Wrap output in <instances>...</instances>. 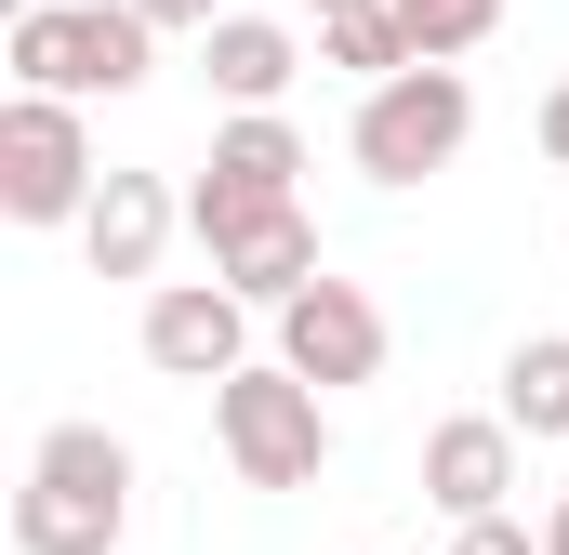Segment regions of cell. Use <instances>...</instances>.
Returning a JSON list of instances; mask_svg holds the SVG:
<instances>
[{"instance_id": "6da1fadb", "label": "cell", "mask_w": 569, "mask_h": 555, "mask_svg": "<svg viewBox=\"0 0 569 555\" xmlns=\"http://www.w3.org/2000/svg\"><path fill=\"white\" fill-rule=\"evenodd\" d=\"M0 67L13 93H146L159 80V13L146 0H27L0 13Z\"/></svg>"}, {"instance_id": "7a4b0ae2", "label": "cell", "mask_w": 569, "mask_h": 555, "mask_svg": "<svg viewBox=\"0 0 569 555\" xmlns=\"http://www.w3.org/2000/svg\"><path fill=\"white\" fill-rule=\"evenodd\" d=\"M120 529H133V436L53 423L13 490V555H120Z\"/></svg>"}, {"instance_id": "3957f363", "label": "cell", "mask_w": 569, "mask_h": 555, "mask_svg": "<svg viewBox=\"0 0 569 555\" xmlns=\"http://www.w3.org/2000/svg\"><path fill=\"white\" fill-rule=\"evenodd\" d=\"M212 450L239 463V490H318L331 476V384H305L291 357H239L212 384Z\"/></svg>"}, {"instance_id": "277c9868", "label": "cell", "mask_w": 569, "mask_h": 555, "mask_svg": "<svg viewBox=\"0 0 569 555\" xmlns=\"http://www.w3.org/2000/svg\"><path fill=\"white\" fill-rule=\"evenodd\" d=\"M463 145H477V80H463L450 53L398 67V80H371L358 120H345V159H358L371 185H437Z\"/></svg>"}, {"instance_id": "5b68a950", "label": "cell", "mask_w": 569, "mask_h": 555, "mask_svg": "<svg viewBox=\"0 0 569 555\" xmlns=\"http://www.w3.org/2000/svg\"><path fill=\"white\" fill-rule=\"evenodd\" d=\"M93 185H107V159H93L80 93H13L0 107V212L13 225H80Z\"/></svg>"}, {"instance_id": "8992f818", "label": "cell", "mask_w": 569, "mask_h": 555, "mask_svg": "<svg viewBox=\"0 0 569 555\" xmlns=\"http://www.w3.org/2000/svg\"><path fill=\"white\" fill-rule=\"evenodd\" d=\"M252 291L239 278H159L146 291V317H133V344H146V371L159 384H226L239 357H252Z\"/></svg>"}, {"instance_id": "52a82bcc", "label": "cell", "mask_w": 569, "mask_h": 555, "mask_svg": "<svg viewBox=\"0 0 569 555\" xmlns=\"http://www.w3.org/2000/svg\"><path fill=\"white\" fill-rule=\"evenodd\" d=\"M291 172H305V133H291L279 107H226V120H212V159H199V185H186V225H199V252H212L239 212L291 199Z\"/></svg>"}, {"instance_id": "ba28073f", "label": "cell", "mask_w": 569, "mask_h": 555, "mask_svg": "<svg viewBox=\"0 0 569 555\" xmlns=\"http://www.w3.org/2000/svg\"><path fill=\"white\" fill-rule=\"evenodd\" d=\"M279 357L305 371V384H331V397H345V384H385L398 331H385V304H371L358 278H331V265H318V278L279 304Z\"/></svg>"}, {"instance_id": "9c48e42d", "label": "cell", "mask_w": 569, "mask_h": 555, "mask_svg": "<svg viewBox=\"0 0 569 555\" xmlns=\"http://www.w3.org/2000/svg\"><path fill=\"white\" fill-rule=\"evenodd\" d=\"M425 503L463 529V516H503L517 503V423L503 411H450L425 423Z\"/></svg>"}, {"instance_id": "30bf717a", "label": "cell", "mask_w": 569, "mask_h": 555, "mask_svg": "<svg viewBox=\"0 0 569 555\" xmlns=\"http://www.w3.org/2000/svg\"><path fill=\"white\" fill-rule=\"evenodd\" d=\"M172 225H186V199H172L159 172H120V159H107V185H93V212H80V252H93V278H159Z\"/></svg>"}, {"instance_id": "8fae6325", "label": "cell", "mask_w": 569, "mask_h": 555, "mask_svg": "<svg viewBox=\"0 0 569 555\" xmlns=\"http://www.w3.org/2000/svg\"><path fill=\"white\" fill-rule=\"evenodd\" d=\"M212 278H239V291L279 317L291 291L318 278V225H305V199H266V212H239V225L212 239Z\"/></svg>"}, {"instance_id": "7c38bea8", "label": "cell", "mask_w": 569, "mask_h": 555, "mask_svg": "<svg viewBox=\"0 0 569 555\" xmlns=\"http://www.w3.org/2000/svg\"><path fill=\"white\" fill-rule=\"evenodd\" d=\"M199 80H212L226 107H279L291 80H305V40H291L279 13H212V27H199Z\"/></svg>"}, {"instance_id": "4fadbf2b", "label": "cell", "mask_w": 569, "mask_h": 555, "mask_svg": "<svg viewBox=\"0 0 569 555\" xmlns=\"http://www.w3.org/2000/svg\"><path fill=\"white\" fill-rule=\"evenodd\" d=\"M318 67H345V80L371 93V80H398V67H425V40L398 27V0H358V13H318Z\"/></svg>"}, {"instance_id": "5bb4252c", "label": "cell", "mask_w": 569, "mask_h": 555, "mask_svg": "<svg viewBox=\"0 0 569 555\" xmlns=\"http://www.w3.org/2000/svg\"><path fill=\"white\" fill-rule=\"evenodd\" d=\"M503 423L517 436H569V331H530L503 357Z\"/></svg>"}, {"instance_id": "9a60e30c", "label": "cell", "mask_w": 569, "mask_h": 555, "mask_svg": "<svg viewBox=\"0 0 569 555\" xmlns=\"http://www.w3.org/2000/svg\"><path fill=\"white\" fill-rule=\"evenodd\" d=\"M398 27H411L425 53H450V67H463V53L503 27V0H398Z\"/></svg>"}, {"instance_id": "2e32d148", "label": "cell", "mask_w": 569, "mask_h": 555, "mask_svg": "<svg viewBox=\"0 0 569 555\" xmlns=\"http://www.w3.org/2000/svg\"><path fill=\"white\" fill-rule=\"evenodd\" d=\"M450 555H543V529L503 503V516H463V529H450Z\"/></svg>"}, {"instance_id": "e0dca14e", "label": "cell", "mask_w": 569, "mask_h": 555, "mask_svg": "<svg viewBox=\"0 0 569 555\" xmlns=\"http://www.w3.org/2000/svg\"><path fill=\"white\" fill-rule=\"evenodd\" d=\"M530 133H543V159H557V172H569V80H557V93H543V120H530Z\"/></svg>"}, {"instance_id": "ac0fdd59", "label": "cell", "mask_w": 569, "mask_h": 555, "mask_svg": "<svg viewBox=\"0 0 569 555\" xmlns=\"http://www.w3.org/2000/svg\"><path fill=\"white\" fill-rule=\"evenodd\" d=\"M146 13H159V27H186V40H199V27H212V13H239V0H146Z\"/></svg>"}, {"instance_id": "d6986e66", "label": "cell", "mask_w": 569, "mask_h": 555, "mask_svg": "<svg viewBox=\"0 0 569 555\" xmlns=\"http://www.w3.org/2000/svg\"><path fill=\"white\" fill-rule=\"evenodd\" d=\"M543 555H569V503H557V516H543Z\"/></svg>"}, {"instance_id": "ffe728a7", "label": "cell", "mask_w": 569, "mask_h": 555, "mask_svg": "<svg viewBox=\"0 0 569 555\" xmlns=\"http://www.w3.org/2000/svg\"><path fill=\"white\" fill-rule=\"evenodd\" d=\"M305 13H358V0H305Z\"/></svg>"}]
</instances>
